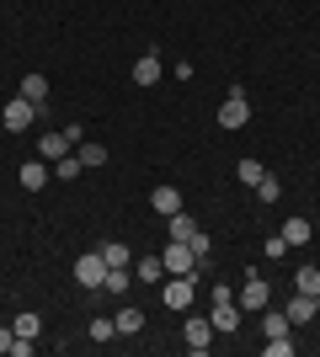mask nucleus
Instances as JSON below:
<instances>
[{
  "label": "nucleus",
  "mask_w": 320,
  "mask_h": 357,
  "mask_svg": "<svg viewBox=\"0 0 320 357\" xmlns=\"http://www.w3.org/2000/svg\"><path fill=\"white\" fill-rule=\"evenodd\" d=\"M160 261H166L171 278H198V256H192V245H187V240H166Z\"/></svg>",
  "instance_id": "nucleus-1"
},
{
  "label": "nucleus",
  "mask_w": 320,
  "mask_h": 357,
  "mask_svg": "<svg viewBox=\"0 0 320 357\" xmlns=\"http://www.w3.org/2000/svg\"><path fill=\"white\" fill-rule=\"evenodd\" d=\"M251 123V102H245V86H235L219 107V128H245Z\"/></svg>",
  "instance_id": "nucleus-2"
},
{
  "label": "nucleus",
  "mask_w": 320,
  "mask_h": 357,
  "mask_svg": "<svg viewBox=\"0 0 320 357\" xmlns=\"http://www.w3.org/2000/svg\"><path fill=\"white\" fill-rule=\"evenodd\" d=\"M0 123H6L11 134H27L32 123H38V107H32L27 96H16V102H6V112H0Z\"/></svg>",
  "instance_id": "nucleus-3"
},
{
  "label": "nucleus",
  "mask_w": 320,
  "mask_h": 357,
  "mask_svg": "<svg viewBox=\"0 0 320 357\" xmlns=\"http://www.w3.org/2000/svg\"><path fill=\"white\" fill-rule=\"evenodd\" d=\"M102 278H107V261H102V251H86V256H75V283H80V288H102Z\"/></svg>",
  "instance_id": "nucleus-4"
},
{
  "label": "nucleus",
  "mask_w": 320,
  "mask_h": 357,
  "mask_svg": "<svg viewBox=\"0 0 320 357\" xmlns=\"http://www.w3.org/2000/svg\"><path fill=\"white\" fill-rule=\"evenodd\" d=\"M182 342H187V352H208V347H213V320H198V314H187Z\"/></svg>",
  "instance_id": "nucleus-5"
},
{
  "label": "nucleus",
  "mask_w": 320,
  "mask_h": 357,
  "mask_svg": "<svg viewBox=\"0 0 320 357\" xmlns=\"http://www.w3.org/2000/svg\"><path fill=\"white\" fill-rule=\"evenodd\" d=\"M48 176H54V165H48L43 155H38V160H22V171H16V181H22L27 192H43V187H48Z\"/></svg>",
  "instance_id": "nucleus-6"
},
{
  "label": "nucleus",
  "mask_w": 320,
  "mask_h": 357,
  "mask_svg": "<svg viewBox=\"0 0 320 357\" xmlns=\"http://www.w3.org/2000/svg\"><path fill=\"white\" fill-rule=\"evenodd\" d=\"M192 288H198V278H171L160 304H166V310H192Z\"/></svg>",
  "instance_id": "nucleus-7"
},
{
  "label": "nucleus",
  "mask_w": 320,
  "mask_h": 357,
  "mask_svg": "<svg viewBox=\"0 0 320 357\" xmlns=\"http://www.w3.org/2000/svg\"><path fill=\"white\" fill-rule=\"evenodd\" d=\"M267 298H273V288H267L257 272H251V278H245V294L235 298V304H241V310H251V314H261V310H267Z\"/></svg>",
  "instance_id": "nucleus-8"
},
{
  "label": "nucleus",
  "mask_w": 320,
  "mask_h": 357,
  "mask_svg": "<svg viewBox=\"0 0 320 357\" xmlns=\"http://www.w3.org/2000/svg\"><path fill=\"white\" fill-rule=\"evenodd\" d=\"M70 149H75V144H70V134H64V128H54V134H43V139H38V155H43L48 165H54V160H64Z\"/></svg>",
  "instance_id": "nucleus-9"
},
{
  "label": "nucleus",
  "mask_w": 320,
  "mask_h": 357,
  "mask_svg": "<svg viewBox=\"0 0 320 357\" xmlns=\"http://www.w3.org/2000/svg\"><path fill=\"white\" fill-rule=\"evenodd\" d=\"M283 314H289V326H310V320L320 314V298H310V294H294Z\"/></svg>",
  "instance_id": "nucleus-10"
},
{
  "label": "nucleus",
  "mask_w": 320,
  "mask_h": 357,
  "mask_svg": "<svg viewBox=\"0 0 320 357\" xmlns=\"http://www.w3.org/2000/svg\"><path fill=\"white\" fill-rule=\"evenodd\" d=\"M310 235H315V224H310L305 213H289V219H283V245H310Z\"/></svg>",
  "instance_id": "nucleus-11"
},
{
  "label": "nucleus",
  "mask_w": 320,
  "mask_h": 357,
  "mask_svg": "<svg viewBox=\"0 0 320 357\" xmlns=\"http://www.w3.org/2000/svg\"><path fill=\"white\" fill-rule=\"evenodd\" d=\"M150 208L171 219V213H182V192H176V187H155V192H150Z\"/></svg>",
  "instance_id": "nucleus-12"
},
{
  "label": "nucleus",
  "mask_w": 320,
  "mask_h": 357,
  "mask_svg": "<svg viewBox=\"0 0 320 357\" xmlns=\"http://www.w3.org/2000/svg\"><path fill=\"white\" fill-rule=\"evenodd\" d=\"M112 326H118V336H134V331H144V310H139V304H123Z\"/></svg>",
  "instance_id": "nucleus-13"
},
{
  "label": "nucleus",
  "mask_w": 320,
  "mask_h": 357,
  "mask_svg": "<svg viewBox=\"0 0 320 357\" xmlns=\"http://www.w3.org/2000/svg\"><path fill=\"white\" fill-rule=\"evenodd\" d=\"M134 86H160V59H155V54H144V59L134 64Z\"/></svg>",
  "instance_id": "nucleus-14"
},
{
  "label": "nucleus",
  "mask_w": 320,
  "mask_h": 357,
  "mask_svg": "<svg viewBox=\"0 0 320 357\" xmlns=\"http://www.w3.org/2000/svg\"><path fill=\"white\" fill-rule=\"evenodd\" d=\"M75 155H80V165H86V171H91V165H107V144H96V139H80Z\"/></svg>",
  "instance_id": "nucleus-15"
},
{
  "label": "nucleus",
  "mask_w": 320,
  "mask_h": 357,
  "mask_svg": "<svg viewBox=\"0 0 320 357\" xmlns=\"http://www.w3.org/2000/svg\"><path fill=\"white\" fill-rule=\"evenodd\" d=\"M160 272H166L160 256H139V261H134V278H139V283H160Z\"/></svg>",
  "instance_id": "nucleus-16"
},
{
  "label": "nucleus",
  "mask_w": 320,
  "mask_h": 357,
  "mask_svg": "<svg viewBox=\"0 0 320 357\" xmlns=\"http://www.w3.org/2000/svg\"><path fill=\"white\" fill-rule=\"evenodd\" d=\"M128 283H134V272H128V267H107V278H102V288H107V294H128Z\"/></svg>",
  "instance_id": "nucleus-17"
},
{
  "label": "nucleus",
  "mask_w": 320,
  "mask_h": 357,
  "mask_svg": "<svg viewBox=\"0 0 320 357\" xmlns=\"http://www.w3.org/2000/svg\"><path fill=\"white\" fill-rule=\"evenodd\" d=\"M102 261H107V267H128V261H134V251H128L123 240H107V245H102Z\"/></svg>",
  "instance_id": "nucleus-18"
},
{
  "label": "nucleus",
  "mask_w": 320,
  "mask_h": 357,
  "mask_svg": "<svg viewBox=\"0 0 320 357\" xmlns=\"http://www.w3.org/2000/svg\"><path fill=\"white\" fill-rule=\"evenodd\" d=\"M11 331H16V336H32V342H38V336H43V320H38L32 310H22V314L11 320Z\"/></svg>",
  "instance_id": "nucleus-19"
},
{
  "label": "nucleus",
  "mask_w": 320,
  "mask_h": 357,
  "mask_svg": "<svg viewBox=\"0 0 320 357\" xmlns=\"http://www.w3.org/2000/svg\"><path fill=\"white\" fill-rule=\"evenodd\" d=\"M261 331H267V336H289V314H283V310H261Z\"/></svg>",
  "instance_id": "nucleus-20"
},
{
  "label": "nucleus",
  "mask_w": 320,
  "mask_h": 357,
  "mask_svg": "<svg viewBox=\"0 0 320 357\" xmlns=\"http://www.w3.org/2000/svg\"><path fill=\"white\" fill-rule=\"evenodd\" d=\"M22 96H27L32 107H38V102H48V80H43V75H38V70H32L27 80H22Z\"/></svg>",
  "instance_id": "nucleus-21"
},
{
  "label": "nucleus",
  "mask_w": 320,
  "mask_h": 357,
  "mask_svg": "<svg viewBox=\"0 0 320 357\" xmlns=\"http://www.w3.org/2000/svg\"><path fill=\"white\" fill-rule=\"evenodd\" d=\"M294 288H299V294H310V298H320V267H299Z\"/></svg>",
  "instance_id": "nucleus-22"
},
{
  "label": "nucleus",
  "mask_w": 320,
  "mask_h": 357,
  "mask_svg": "<svg viewBox=\"0 0 320 357\" xmlns=\"http://www.w3.org/2000/svg\"><path fill=\"white\" fill-rule=\"evenodd\" d=\"M235 176H241V181H245V187H257V181H261V176H267V165H261V160H251V155H245V160H241V165H235Z\"/></svg>",
  "instance_id": "nucleus-23"
},
{
  "label": "nucleus",
  "mask_w": 320,
  "mask_h": 357,
  "mask_svg": "<svg viewBox=\"0 0 320 357\" xmlns=\"http://www.w3.org/2000/svg\"><path fill=\"white\" fill-rule=\"evenodd\" d=\"M80 171H86V165H80V155H75V149H70L64 160H54V176H59V181H75Z\"/></svg>",
  "instance_id": "nucleus-24"
},
{
  "label": "nucleus",
  "mask_w": 320,
  "mask_h": 357,
  "mask_svg": "<svg viewBox=\"0 0 320 357\" xmlns=\"http://www.w3.org/2000/svg\"><path fill=\"white\" fill-rule=\"evenodd\" d=\"M192 229H198L192 213H171V240H192Z\"/></svg>",
  "instance_id": "nucleus-25"
},
{
  "label": "nucleus",
  "mask_w": 320,
  "mask_h": 357,
  "mask_svg": "<svg viewBox=\"0 0 320 357\" xmlns=\"http://www.w3.org/2000/svg\"><path fill=\"white\" fill-rule=\"evenodd\" d=\"M187 245H192V256H198V267H203V261H208V251H213L208 229H192V240H187Z\"/></svg>",
  "instance_id": "nucleus-26"
},
{
  "label": "nucleus",
  "mask_w": 320,
  "mask_h": 357,
  "mask_svg": "<svg viewBox=\"0 0 320 357\" xmlns=\"http://www.w3.org/2000/svg\"><path fill=\"white\" fill-rule=\"evenodd\" d=\"M251 192H257L261 203H277V197H283V187H277V176H261L257 187H251Z\"/></svg>",
  "instance_id": "nucleus-27"
},
{
  "label": "nucleus",
  "mask_w": 320,
  "mask_h": 357,
  "mask_svg": "<svg viewBox=\"0 0 320 357\" xmlns=\"http://www.w3.org/2000/svg\"><path fill=\"white\" fill-rule=\"evenodd\" d=\"M267 357H294V342L289 336H267Z\"/></svg>",
  "instance_id": "nucleus-28"
},
{
  "label": "nucleus",
  "mask_w": 320,
  "mask_h": 357,
  "mask_svg": "<svg viewBox=\"0 0 320 357\" xmlns=\"http://www.w3.org/2000/svg\"><path fill=\"white\" fill-rule=\"evenodd\" d=\"M112 336H118L112 320H91V342H112Z\"/></svg>",
  "instance_id": "nucleus-29"
},
{
  "label": "nucleus",
  "mask_w": 320,
  "mask_h": 357,
  "mask_svg": "<svg viewBox=\"0 0 320 357\" xmlns=\"http://www.w3.org/2000/svg\"><path fill=\"white\" fill-rule=\"evenodd\" d=\"M267 256H273V261H289V245H283V235L267 240Z\"/></svg>",
  "instance_id": "nucleus-30"
},
{
  "label": "nucleus",
  "mask_w": 320,
  "mask_h": 357,
  "mask_svg": "<svg viewBox=\"0 0 320 357\" xmlns=\"http://www.w3.org/2000/svg\"><path fill=\"white\" fill-rule=\"evenodd\" d=\"M11 342H16V331H11V326H0V352H11Z\"/></svg>",
  "instance_id": "nucleus-31"
}]
</instances>
